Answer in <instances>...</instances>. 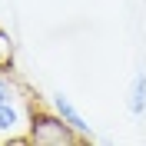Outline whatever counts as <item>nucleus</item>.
I'll list each match as a JSON object with an SVG mask.
<instances>
[{
	"label": "nucleus",
	"instance_id": "f03ea898",
	"mask_svg": "<svg viewBox=\"0 0 146 146\" xmlns=\"http://www.w3.org/2000/svg\"><path fill=\"white\" fill-rule=\"evenodd\" d=\"M50 106H53L56 113H60V116H63V119H66V123H70L73 129H76V133H83V136H86V139H93V129H90V123L83 119V113H80V110H76V103H73V100H70V96H66L63 90L50 93Z\"/></svg>",
	"mask_w": 146,
	"mask_h": 146
},
{
	"label": "nucleus",
	"instance_id": "7ed1b4c3",
	"mask_svg": "<svg viewBox=\"0 0 146 146\" xmlns=\"http://www.w3.org/2000/svg\"><path fill=\"white\" fill-rule=\"evenodd\" d=\"M20 126H27V113L20 110V100H13V103H0V136H3V139L17 136Z\"/></svg>",
	"mask_w": 146,
	"mask_h": 146
},
{
	"label": "nucleus",
	"instance_id": "20e7f679",
	"mask_svg": "<svg viewBox=\"0 0 146 146\" xmlns=\"http://www.w3.org/2000/svg\"><path fill=\"white\" fill-rule=\"evenodd\" d=\"M126 110L133 116H146V70H136L126 90Z\"/></svg>",
	"mask_w": 146,
	"mask_h": 146
},
{
	"label": "nucleus",
	"instance_id": "39448f33",
	"mask_svg": "<svg viewBox=\"0 0 146 146\" xmlns=\"http://www.w3.org/2000/svg\"><path fill=\"white\" fill-rule=\"evenodd\" d=\"M0 73H13V40L7 30H0Z\"/></svg>",
	"mask_w": 146,
	"mask_h": 146
},
{
	"label": "nucleus",
	"instance_id": "f257e3e1",
	"mask_svg": "<svg viewBox=\"0 0 146 146\" xmlns=\"http://www.w3.org/2000/svg\"><path fill=\"white\" fill-rule=\"evenodd\" d=\"M27 139L33 146H80L90 139L76 133L53 106H27Z\"/></svg>",
	"mask_w": 146,
	"mask_h": 146
}]
</instances>
